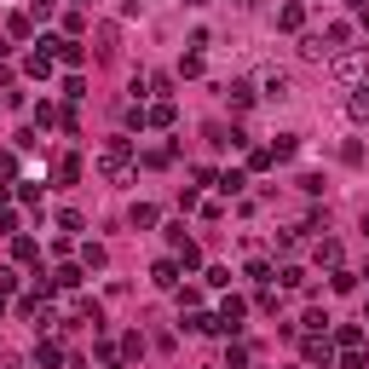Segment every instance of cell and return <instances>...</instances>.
Masks as SVG:
<instances>
[{
  "mask_svg": "<svg viewBox=\"0 0 369 369\" xmlns=\"http://www.w3.org/2000/svg\"><path fill=\"white\" fill-rule=\"evenodd\" d=\"M300 58H329V40L323 35H300Z\"/></svg>",
  "mask_w": 369,
  "mask_h": 369,
  "instance_id": "7",
  "label": "cell"
},
{
  "mask_svg": "<svg viewBox=\"0 0 369 369\" xmlns=\"http://www.w3.org/2000/svg\"><path fill=\"white\" fill-rule=\"evenodd\" d=\"M40 46H46L53 58H64V64H81V58H87V46H81V40H58V35H46Z\"/></svg>",
  "mask_w": 369,
  "mask_h": 369,
  "instance_id": "2",
  "label": "cell"
},
{
  "mask_svg": "<svg viewBox=\"0 0 369 369\" xmlns=\"http://www.w3.org/2000/svg\"><path fill=\"white\" fill-rule=\"evenodd\" d=\"M277 23H283V29H300V23H306V6H300V0H289V6L277 12Z\"/></svg>",
  "mask_w": 369,
  "mask_h": 369,
  "instance_id": "9",
  "label": "cell"
},
{
  "mask_svg": "<svg viewBox=\"0 0 369 369\" xmlns=\"http://www.w3.org/2000/svg\"><path fill=\"white\" fill-rule=\"evenodd\" d=\"M145 116H150V127H173V104H167V99H162L156 110H145Z\"/></svg>",
  "mask_w": 369,
  "mask_h": 369,
  "instance_id": "15",
  "label": "cell"
},
{
  "mask_svg": "<svg viewBox=\"0 0 369 369\" xmlns=\"http://www.w3.org/2000/svg\"><path fill=\"white\" fill-rule=\"evenodd\" d=\"M358 75H363V58H358V53L335 58V81H358Z\"/></svg>",
  "mask_w": 369,
  "mask_h": 369,
  "instance_id": "6",
  "label": "cell"
},
{
  "mask_svg": "<svg viewBox=\"0 0 369 369\" xmlns=\"http://www.w3.org/2000/svg\"><path fill=\"white\" fill-rule=\"evenodd\" d=\"M75 283H81L75 265H58V271H53V289H75Z\"/></svg>",
  "mask_w": 369,
  "mask_h": 369,
  "instance_id": "14",
  "label": "cell"
},
{
  "mask_svg": "<svg viewBox=\"0 0 369 369\" xmlns=\"http://www.w3.org/2000/svg\"><path fill=\"white\" fill-rule=\"evenodd\" d=\"M317 265H341V243L323 237V243H317Z\"/></svg>",
  "mask_w": 369,
  "mask_h": 369,
  "instance_id": "13",
  "label": "cell"
},
{
  "mask_svg": "<svg viewBox=\"0 0 369 369\" xmlns=\"http://www.w3.org/2000/svg\"><path fill=\"white\" fill-rule=\"evenodd\" d=\"M81 260H87V265H92V271H99V265H104V260H110V254H104V248H99V243H87V248H81Z\"/></svg>",
  "mask_w": 369,
  "mask_h": 369,
  "instance_id": "17",
  "label": "cell"
},
{
  "mask_svg": "<svg viewBox=\"0 0 369 369\" xmlns=\"http://www.w3.org/2000/svg\"><path fill=\"white\" fill-rule=\"evenodd\" d=\"M243 312H248V306H243L237 294H231V300L219 306V329H225V335H237V329H243Z\"/></svg>",
  "mask_w": 369,
  "mask_h": 369,
  "instance_id": "5",
  "label": "cell"
},
{
  "mask_svg": "<svg viewBox=\"0 0 369 369\" xmlns=\"http://www.w3.org/2000/svg\"><path fill=\"white\" fill-rule=\"evenodd\" d=\"M346 110H352L358 121H369V87H363V92H352V104H346Z\"/></svg>",
  "mask_w": 369,
  "mask_h": 369,
  "instance_id": "16",
  "label": "cell"
},
{
  "mask_svg": "<svg viewBox=\"0 0 369 369\" xmlns=\"http://www.w3.org/2000/svg\"><path fill=\"white\" fill-rule=\"evenodd\" d=\"M99 173L110 184H127L133 179V138H104V150H99Z\"/></svg>",
  "mask_w": 369,
  "mask_h": 369,
  "instance_id": "1",
  "label": "cell"
},
{
  "mask_svg": "<svg viewBox=\"0 0 369 369\" xmlns=\"http://www.w3.org/2000/svg\"><path fill=\"white\" fill-rule=\"evenodd\" d=\"M335 341H341V346H358L363 335H358V323H341V329H335Z\"/></svg>",
  "mask_w": 369,
  "mask_h": 369,
  "instance_id": "19",
  "label": "cell"
},
{
  "mask_svg": "<svg viewBox=\"0 0 369 369\" xmlns=\"http://www.w3.org/2000/svg\"><path fill=\"white\" fill-rule=\"evenodd\" d=\"M6 202H12V184H0V208H6Z\"/></svg>",
  "mask_w": 369,
  "mask_h": 369,
  "instance_id": "22",
  "label": "cell"
},
{
  "mask_svg": "<svg viewBox=\"0 0 369 369\" xmlns=\"http://www.w3.org/2000/svg\"><path fill=\"white\" fill-rule=\"evenodd\" d=\"M150 277H156V289H179V265H173V260H162Z\"/></svg>",
  "mask_w": 369,
  "mask_h": 369,
  "instance_id": "10",
  "label": "cell"
},
{
  "mask_svg": "<svg viewBox=\"0 0 369 369\" xmlns=\"http://www.w3.org/2000/svg\"><path fill=\"white\" fill-rule=\"evenodd\" d=\"M363 317H369V306H363Z\"/></svg>",
  "mask_w": 369,
  "mask_h": 369,
  "instance_id": "24",
  "label": "cell"
},
{
  "mask_svg": "<svg viewBox=\"0 0 369 369\" xmlns=\"http://www.w3.org/2000/svg\"><path fill=\"white\" fill-rule=\"evenodd\" d=\"M58 358H64V352H58V346H46V341H40V352H35V363H40V369H53V363H58Z\"/></svg>",
  "mask_w": 369,
  "mask_h": 369,
  "instance_id": "18",
  "label": "cell"
},
{
  "mask_svg": "<svg viewBox=\"0 0 369 369\" xmlns=\"http://www.w3.org/2000/svg\"><path fill=\"white\" fill-rule=\"evenodd\" d=\"M341 369H369V363H363V352H358V346H346V358H341Z\"/></svg>",
  "mask_w": 369,
  "mask_h": 369,
  "instance_id": "20",
  "label": "cell"
},
{
  "mask_svg": "<svg viewBox=\"0 0 369 369\" xmlns=\"http://www.w3.org/2000/svg\"><path fill=\"white\" fill-rule=\"evenodd\" d=\"M294 156V133H277V145H271V162H289Z\"/></svg>",
  "mask_w": 369,
  "mask_h": 369,
  "instance_id": "12",
  "label": "cell"
},
{
  "mask_svg": "<svg viewBox=\"0 0 369 369\" xmlns=\"http://www.w3.org/2000/svg\"><path fill=\"white\" fill-rule=\"evenodd\" d=\"M53 173H58V184H75V179H81V156H58Z\"/></svg>",
  "mask_w": 369,
  "mask_h": 369,
  "instance_id": "8",
  "label": "cell"
},
{
  "mask_svg": "<svg viewBox=\"0 0 369 369\" xmlns=\"http://www.w3.org/2000/svg\"><path fill=\"white\" fill-rule=\"evenodd\" d=\"M18 289V271H6V265H0V294H12Z\"/></svg>",
  "mask_w": 369,
  "mask_h": 369,
  "instance_id": "21",
  "label": "cell"
},
{
  "mask_svg": "<svg viewBox=\"0 0 369 369\" xmlns=\"http://www.w3.org/2000/svg\"><path fill=\"white\" fill-rule=\"evenodd\" d=\"M306 363H312V369H335V352H329V341H323V335L306 341Z\"/></svg>",
  "mask_w": 369,
  "mask_h": 369,
  "instance_id": "3",
  "label": "cell"
},
{
  "mask_svg": "<svg viewBox=\"0 0 369 369\" xmlns=\"http://www.w3.org/2000/svg\"><path fill=\"white\" fill-rule=\"evenodd\" d=\"M254 99H260V92H254V87H248V81H231V104H237V110H248V104H254Z\"/></svg>",
  "mask_w": 369,
  "mask_h": 369,
  "instance_id": "11",
  "label": "cell"
},
{
  "mask_svg": "<svg viewBox=\"0 0 369 369\" xmlns=\"http://www.w3.org/2000/svg\"><path fill=\"white\" fill-rule=\"evenodd\" d=\"M363 237H369V214H363Z\"/></svg>",
  "mask_w": 369,
  "mask_h": 369,
  "instance_id": "23",
  "label": "cell"
},
{
  "mask_svg": "<svg viewBox=\"0 0 369 369\" xmlns=\"http://www.w3.org/2000/svg\"><path fill=\"white\" fill-rule=\"evenodd\" d=\"M243 6H248V0H243Z\"/></svg>",
  "mask_w": 369,
  "mask_h": 369,
  "instance_id": "25",
  "label": "cell"
},
{
  "mask_svg": "<svg viewBox=\"0 0 369 369\" xmlns=\"http://www.w3.org/2000/svg\"><path fill=\"white\" fill-rule=\"evenodd\" d=\"M260 99H271V104H283V99H289V75H283V70H271V75L260 81Z\"/></svg>",
  "mask_w": 369,
  "mask_h": 369,
  "instance_id": "4",
  "label": "cell"
}]
</instances>
